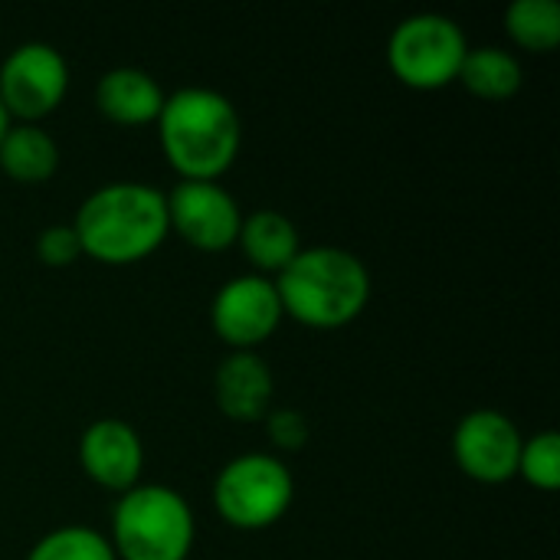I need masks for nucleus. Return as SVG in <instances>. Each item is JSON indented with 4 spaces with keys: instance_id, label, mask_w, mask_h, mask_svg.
Returning a JSON list of instances; mask_svg holds the SVG:
<instances>
[{
    "instance_id": "9b49d317",
    "label": "nucleus",
    "mask_w": 560,
    "mask_h": 560,
    "mask_svg": "<svg viewBox=\"0 0 560 560\" xmlns=\"http://www.w3.org/2000/svg\"><path fill=\"white\" fill-rule=\"evenodd\" d=\"M79 463H82V472L95 486L125 495L141 479L144 446H141V436L135 433L131 423L115 420V417H102L82 433Z\"/></svg>"
},
{
    "instance_id": "9d476101",
    "label": "nucleus",
    "mask_w": 560,
    "mask_h": 560,
    "mask_svg": "<svg viewBox=\"0 0 560 560\" xmlns=\"http://www.w3.org/2000/svg\"><path fill=\"white\" fill-rule=\"evenodd\" d=\"M522 443L525 440L518 427L505 413L472 410L453 433V456L469 479L482 486H502L518 476Z\"/></svg>"
},
{
    "instance_id": "f3484780",
    "label": "nucleus",
    "mask_w": 560,
    "mask_h": 560,
    "mask_svg": "<svg viewBox=\"0 0 560 560\" xmlns=\"http://www.w3.org/2000/svg\"><path fill=\"white\" fill-rule=\"evenodd\" d=\"M509 36L528 52H551L560 43L558 0H515L505 10Z\"/></svg>"
},
{
    "instance_id": "f257e3e1",
    "label": "nucleus",
    "mask_w": 560,
    "mask_h": 560,
    "mask_svg": "<svg viewBox=\"0 0 560 560\" xmlns=\"http://www.w3.org/2000/svg\"><path fill=\"white\" fill-rule=\"evenodd\" d=\"M154 125L164 158L180 180H217L233 167L243 144V121L233 102L203 85L171 92Z\"/></svg>"
},
{
    "instance_id": "39448f33",
    "label": "nucleus",
    "mask_w": 560,
    "mask_h": 560,
    "mask_svg": "<svg viewBox=\"0 0 560 560\" xmlns=\"http://www.w3.org/2000/svg\"><path fill=\"white\" fill-rule=\"evenodd\" d=\"M295 482L282 459L269 453H246L226 463L213 482V505L226 525L240 532L272 528L292 505Z\"/></svg>"
},
{
    "instance_id": "0eeeda50",
    "label": "nucleus",
    "mask_w": 560,
    "mask_h": 560,
    "mask_svg": "<svg viewBox=\"0 0 560 560\" xmlns=\"http://www.w3.org/2000/svg\"><path fill=\"white\" fill-rule=\"evenodd\" d=\"M69 66L49 43H23L0 62V105L10 118L36 125L62 105Z\"/></svg>"
},
{
    "instance_id": "6e6552de",
    "label": "nucleus",
    "mask_w": 560,
    "mask_h": 560,
    "mask_svg": "<svg viewBox=\"0 0 560 560\" xmlns=\"http://www.w3.org/2000/svg\"><path fill=\"white\" fill-rule=\"evenodd\" d=\"M285 312L269 276L249 272L230 279L210 305V325L233 351H256L282 325Z\"/></svg>"
},
{
    "instance_id": "f8f14e48",
    "label": "nucleus",
    "mask_w": 560,
    "mask_h": 560,
    "mask_svg": "<svg viewBox=\"0 0 560 560\" xmlns=\"http://www.w3.org/2000/svg\"><path fill=\"white\" fill-rule=\"evenodd\" d=\"M213 397L223 417L256 423L272 410V374L256 351H233L213 377Z\"/></svg>"
},
{
    "instance_id": "6ab92c4d",
    "label": "nucleus",
    "mask_w": 560,
    "mask_h": 560,
    "mask_svg": "<svg viewBox=\"0 0 560 560\" xmlns=\"http://www.w3.org/2000/svg\"><path fill=\"white\" fill-rule=\"evenodd\" d=\"M518 476L541 489V492H555L560 486V436L555 430L538 433L532 440L522 443V456H518Z\"/></svg>"
},
{
    "instance_id": "a211bd4d",
    "label": "nucleus",
    "mask_w": 560,
    "mask_h": 560,
    "mask_svg": "<svg viewBox=\"0 0 560 560\" xmlns=\"http://www.w3.org/2000/svg\"><path fill=\"white\" fill-rule=\"evenodd\" d=\"M26 560H115V548L105 535L92 528L66 525L39 538Z\"/></svg>"
},
{
    "instance_id": "dca6fc26",
    "label": "nucleus",
    "mask_w": 560,
    "mask_h": 560,
    "mask_svg": "<svg viewBox=\"0 0 560 560\" xmlns=\"http://www.w3.org/2000/svg\"><path fill=\"white\" fill-rule=\"evenodd\" d=\"M459 82L479 98L502 102L522 89V62L509 49L479 46V49L466 52L463 69H459Z\"/></svg>"
},
{
    "instance_id": "423d86ee",
    "label": "nucleus",
    "mask_w": 560,
    "mask_h": 560,
    "mask_svg": "<svg viewBox=\"0 0 560 560\" xmlns=\"http://www.w3.org/2000/svg\"><path fill=\"white\" fill-rule=\"evenodd\" d=\"M466 52V33L456 20L443 13H417L400 20L387 43L390 72L404 85L420 92H433L456 82Z\"/></svg>"
},
{
    "instance_id": "4be33fe9",
    "label": "nucleus",
    "mask_w": 560,
    "mask_h": 560,
    "mask_svg": "<svg viewBox=\"0 0 560 560\" xmlns=\"http://www.w3.org/2000/svg\"><path fill=\"white\" fill-rule=\"evenodd\" d=\"M10 128V115H7V108L0 105V138H3V131Z\"/></svg>"
},
{
    "instance_id": "412c9836",
    "label": "nucleus",
    "mask_w": 560,
    "mask_h": 560,
    "mask_svg": "<svg viewBox=\"0 0 560 560\" xmlns=\"http://www.w3.org/2000/svg\"><path fill=\"white\" fill-rule=\"evenodd\" d=\"M262 420H266V433H269V440H272L279 450L295 453V450H302V446L308 443V420H305L299 410H289V407H282V410H269Z\"/></svg>"
},
{
    "instance_id": "f03ea898",
    "label": "nucleus",
    "mask_w": 560,
    "mask_h": 560,
    "mask_svg": "<svg viewBox=\"0 0 560 560\" xmlns=\"http://www.w3.org/2000/svg\"><path fill=\"white\" fill-rule=\"evenodd\" d=\"M72 230L82 243V253L105 266L141 262L171 233L167 197L138 180L105 184L82 200Z\"/></svg>"
},
{
    "instance_id": "aec40b11",
    "label": "nucleus",
    "mask_w": 560,
    "mask_h": 560,
    "mask_svg": "<svg viewBox=\"0 0 560 560\" xmlns=\"http://www.w3.org/2000/svg\"><path fill=\"white\" fill-rule=\"evenodd\" d=\"M36 256L52 266V269H62V266H72L79 256H82V243L72 230V223H52L39 233L36 240Z\"/></svg>"
},
{
    "instance_id": "2eb2a0df",
    "label": "nucleus",
    "mask_w": 560,
    "mask_h": 560,
    "mask_svg": "<svg viewBox=\"0 0 560 560\" xmlns=\"http://www.w3.org/2000/svg\"><path fill=\"white\" fill-rule=\"evenodd\" d=\"M59 167V148L39 125H10L0 138V171L16 184H46Z\"/></svg>"
},
{
    "instance_id": "4468645a",
    "label": "nucleus",
    "mask_w": 560,
    "mask_h": 560,
    "mask_svg": "<svg viewBox=\"0 0 560 560\" xmlns=\"http://www.w3.org/2000/svg\"><path fill=\"white\" fill-rule=\"evenodd\" d=\"M236 243L243 246L246 259L259 269V276H279L302 249L295 223L279 210H256L243 217Z\"/></svg>"
},
{
    "instance_id": "7ed1b4c3",
    "label": "nucleus",
    "mask_w": 560,
    "mask_h": 560,
    "mask_svg": "<svg viewBox=\"0 0 560 560\" xmlns=\"http://www.w3.org/2000/svg\"><path fill=\"white\" fill-rule=\"evenodd\" d=\"M272 282L282 312L299 325L322 331L351 325L371 299V276L364 262L341 246L299 249Z\"/></svg>"
},
{
    "instance_id": "1a4fd4ad",
    "label": "nucleus",
    "mask_w": 560,
    "mask_h": 560,
    "mask_svg": "<svg viewBox=\"0 0 560 560\" xmlns=\"http://www.w3.org/2000/svg\"><path fill=\"white\" fill-rule=\"evenodd\" d=\"M167 197L171 230L203 253H220L236 243L243 213L230 190L217 180H180Z\"/></svg>"
},
{
    "instance_id": "ddd939ff",
    "label": "nucleus",
    "mask_w": 560,
    "mask_h": 560,
    "mask_svg": "<svg viewBox=\"0 0 560 560\" xmlns=\"http://www.w3.org/2000/svg\"><path fill=\"white\" fill-rule=\"evenodd\" d=\"M164 89L158 85V79L144 69L135 66H118L108 69L98 85H95V102L98 112L108 121L118 125H151L158 121L161 108H164Z\"/></svg>"
},
{
    "instance_id": "20e7f679",
    "label": "nucleus",
    "mask_w": 560,
    "mask_h": 560,
    "mask_svg": "<svg viewBox=\"0 0 560 560\" xmlns=\"http://www.w3.org/2000/svg\"><path fill=\"white\" fill-rule=\"evenodd\" d=\"M112 548L125 560H187L194 512L167 486H135L112 512Z\"/></svg>"
}]
</instances>
